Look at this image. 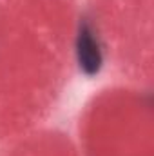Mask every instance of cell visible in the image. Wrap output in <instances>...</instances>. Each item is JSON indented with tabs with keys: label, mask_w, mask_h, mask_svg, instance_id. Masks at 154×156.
<instances>
[{
	"label": "cell",
	"mask_w": 154,
	"mask_h": 156,
	"mask_svg": "<svg viewBox=\"0 0 154 156\" xmlns=\"http://www.w3.org/2000/svg\"><path fill=\"white\" fill-rule=\"evenodd\" d=\"M76 58L80 69L87 76H94L102 69V51L93 29L87 24H82L76 38Z\"/></svg>",
	"instance_id": "cell-1"
}]
</instances>
